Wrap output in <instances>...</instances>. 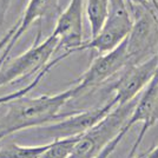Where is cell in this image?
Here are the masks:
<instances>
[{"instance_id":"2","label":"cell","mask_w":158,"mask_h":158,"mask_svg":"<svg viewBox=\"0 0 158 158\" xmlns=\"http://www.w3.org/2000/svg\"><path fill=\"white\" fill-rule=\"evenodd\" d=\"M136 102L137 98L125 104L114 106L104 118L79 137L67 158L96 157L99 151L125 125Z\"/></svg>"},{"instance_id":"7","label":"cell","mask_w":158,"mask_h":158,"mask_svg":"<svg viewBox=\"0 0 158 158\" xmlns=\"http://www.w3.org/2000/svg\"><path fill=\"white\" fill-rule=\"evenodd\" d=\"M127 65L129 58L126 52L125 39L113 50L96 57L87 70L73 83L76 98L104 85L107 80L118 76Z\"/></svg>"},{"instance_id":"5","label":"cell","mask_w":158,"mask_h":158,"mask_svg":"<svg viewBox=\"0 0 158 158\" xmlns=\"http://www.w3.org/2000/svg\"><path fill=\"white\" fill-rule=\"evenodd\" d=\"M116 105V102L112 98L106 104L99 107L70 112L58 120L31 129L32 135L37 138L50 142L80 136L85 133L87 130H90L93 125H96L100 119L104 118Z\"/></svg>"},{"instance_id":"15","label":"cell","mask_w":158,"mask_h":158,"mask_svg":"<svg viewBox=\"0 0 158 158\" xmlns=\"http://www.w3.org/2000/svg\"><path fill=\"white\" fill-rule=\"evenodd\" d=\"M126 124V123H125ZM130 131V129L127 127L126 125H124L122 127V130L113 137V138L107 143V144L99 151V153L94 158H109L110 157V155H111L112 152L116 150V148L118 146V144L122 142V139L124 138V136H126V133Z\"/></svg>"},{"instance_id":"16","label":"cell","mask_w":158,"mask_h":158,"mask_svg":"<svg viewBox=\"0 0 158 158\" xmlns=\"http://www.w3.org/2000/svg\"><path fill=\"white\" fill-rule=\"evenodd\" d=\"M130 10L135 7H142L146 10H155L158 14V0H126Z\"/></svg>"},{"instance_id":"1","label":"cell","mask_w":158,"mask_h":158,"mask_svg":"<svg viewBox=\"0 0 158 158\" xmlns=\"http://www.w3.org/2000/svg\"><path fill=\"white\" fill-rule=\"evenodd\" d=\"M74 98L76 91L71 86L56 94H43L32 98L24 96L6 103L7 111L0 118V142L18 132L63 118L67 113H60L61 107Z\"/></svg>"},{"instance_id":"19","label":"cell","mask_w":158,"mask_h":158,"mask_svg":"<svg viewBox=\"0 0 158 158\" xmlns=\"http://www.w3.org/2000/svg\"><path fill=\"white\" fill-rule=\"evenodd\" d=\"M133 158H135V157H133ZM137 158H143V156H138Z\"/></svg>"},{"instance_id":"8","label":"cell","mask_w":158,"mask_h":158,"mask_svg":"<svg viewBox=\"0 0 158 158\" xmlns=\"http://www.w3.org/2000/svg\"><path fill=\"white\" fill-rule=\"evenodd\" d=\"M157 67L158 52L139 64L126 66L110 85V91L114 93L112 98L116 104L122 105L137 98L155 76Z\"/></svg>"},{"instance_id":"4","label":"cell","mask_w":158,"mask_h":158,"mask_svg":"<svg viewBox=\"0 0 158 158\" xmlns=\"http://www.w3.org/2000/svg\"><path fill=\"white\" fill-rule=\"evenodd\" d=\"M133 26V15L126 0H110L109 13L99 32L84 41L79 51L92 50L98 54L109 52L127 38Z\"/></svg>"},{"instance_id":"6","label":"cell","mask_w":158,"mask_h":158,"mask_svg":"<svg viewBox=\"0 0 158 158\" xmlns=\"http://www.w3.org/2000/svg\"><path fill=\"white\" fill-rule=\"evenodd\" d=\"M131 8L133 26L126 38L129 65L139 64L158 52V14L155 10Z\"/></svg>"},{"instance_id":"14","label":"cell","mask_w":158,"mask_h":158,"mask_svg":"<svg viewBox=\"0 0 158 158\" xmlns=\"http://www.w3.org/2000/svg\"><path fill=\"white\" fill-rule=\"evenodd\" d=\"M81 136V135H80ZM80 136L50 142V145L39 158H67Z\"/></svg>"},{"instance_id":"10","label":"cell","mask_w":158,"mask_h":158,"mask_svg":"<svg viewBox=\"0 0 158 158\" xmlns=\"http://www.w3.org/2000/svg\"><path fill=\"white\" fill-rule=\"evenodd\" d=\"M85 0H70L65 10L58 15L52 34L58 38L59 50L70 53L79 52L83 40V15Z\"/></svg>"},{"instance_id":"11","label":"cell","mask_w":158,"mask_h":158,"mask_svg":"<svg viewBox=\"0 0 158 158\" xmlns=\"http://www.w3.org/2000/svg\"><path fill=\"white\" fill-rule=\"evenodd\" d=\"M58 13H59V0H28L25 12L20 21H18L17 30L14 31L12 38L7 43L5 48L1 51L0 66L6 61L14 45L19 41L20 38L35 21L51 19L57 17Z\"/></svg>"},{"instance_id":"13","label":"cell","mask_w":158,"mask_h":158,"mask_svg":"<svg viewBox=\"0 0 158 158\" xmlns=\"http://www.w3.org/2000/svg\"><path fill=\"white\" fill-rule=\"evenodd\" d=\"M48 145L50 142L40 145H18L13 143L0 148V158H39Z\"/></svg>"},{"instance_id":"18","label":"cell","mask_w":158,"mask_h":158,"mask_svg":"<svg viewBox=\"0 0 158 158\" xmlns=\"http://www.w3.org/2000/svg\"><path fill=\"white\" fill-rule=\"evenodd\" d=\"M142 156H143V158H158V145Z\"/></svg>"},{"instance_id":"17","label":"cell","mask_w":158,"mask_h":158,"mask_svg":"<svg viewBox=\"0 0 158 158\" xmlns=\"http://www.w3.org/2000/svg\"><path fill=\"white\" fill-rule=\"evenodd\" d=\"M17 26H18V23H15L13 26L11 27V30H8V31L4 34V37L0 39V52H1V51L5 48V46L7 45V43H8V41H10V39L12 38L14 31L17 30Z\"/></svg>"},{"instance_id":"12","label":"cell","mask_w":158,"mask_h":158,"mask_svg":"<svg viewBox=\"0 0 158 158\" xmlns=\"http://www.w3.org/2000/svg\"><path fill=\"white\" fill-rule=\"evenodd\" d=\"M110 0H86V18L90 25L91 38L102 28L109 13Z\"/></svg>"},{"instance_id":"9","label":"cell","mask_w":158,"mask_h":158,"mask_svg":"<svg viewBox=\"0 0 158 158\" xmlns=\"http://www.w3.org/2000/svg\"><path fill=\"white\" fill-rule=\"evenodd\" d=\"M137 123H142V127L138 133V137L136 138L129 152L127 158L135 157L136 151L139 145L142 144L145 135L152 126L158 123V67L155 76L149 81V84L145 86L144 92L140 96V98H137L136 105L125 125L129 129H131Z\"/></svg>"},{"instance_id":"3","label":"cell","mask_w":158,"mask_h":158,"mask_svg":"<svg viewBox=\"0 0 158 158\" xmlns=\"http://www.w3.org/2000/svg\"><path fill=\"white\" fill-rule=\"evenodd\" d=\"M40 32L27 51L0 66V89L26 77L35 76L51 61V57L59 50V41L52 33L39 41Z\"/></svg>"}]
</instances>
